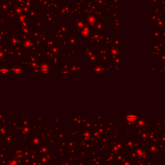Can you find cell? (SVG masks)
Masks as SVG:
<instances>
[{
  "mask_svg": "<svg viewBox=\"0 0 165 165\" xmlns=\"http://www.w3.org/2000/svg\"><path fill=\"white\" fill-rule=\"evenodd\" d=\"M126 119L127 120H129V121H134L136 119V116H135V115H127L126 117Z\"/></svg>",
  "mask_w": 165,
  "mask_h": 165,
  "instance_id": "6da1fadb",
  "label": "cell"
},
{
  "mask_svg": "<svg viewBox=\"0 0 165 165\" xmlns=\"http://www.w3.org/2000/svg\"><path fill=\"white\" fill-rule=\"evenodd\" d=\"M0 39H1V37H0Z\"/></svg>",
  "mask_w": 165,
  "mask_h": 165,
  "instance_id": "7a4b0ae2",
  "label": "cell"
}]
</instances>
